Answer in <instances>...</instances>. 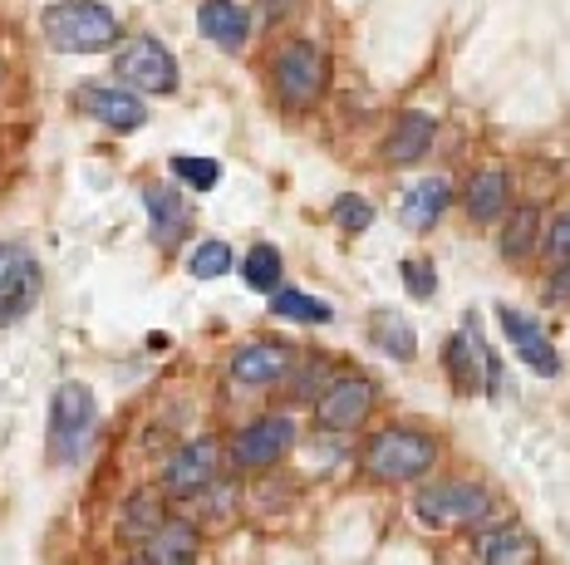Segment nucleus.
<instances>
[{"label": "nucleus", "mask_w": 570, "mask_h": 565, "mask_svg": "<svg viewBox=\"0 0 570 565\" xmlns=\"http://www.w3.org/2000/svg\"><path fill=\"white\" fill-rule=\"evenodd\" d=\"M45 40L65 54H99L118 40V16L99 0H59L45 10Z\"/></svg>", "instance_id": "nucleus-1"}, {"label": "nucleus", "mask_w": 570, "mask_h": 565, "mask_svg": "<svg viewBox=\"0 0 570 565\" xmlns=\"http://www.w3.org/2000/svg\"><path fill=\"white\" fill-rule=\"evenodd\" d=\"M438 463V438L423 428H379L364 447V473L379 482H413Z\"/></svg>", "instance_id": "nucleus-2"}, {"label": "nucleus", "mask_w": 570, "mask_h": 565, "mask_svg": "<svg viewBox=\"0 0 570 565\" xmlns=\"http://www.w3.org/2000/svg\"><path fill=\"white\" fill-rule=\"evenodd\" d=\"M423 526H438V532H453V526H478L487 512H492V492L478 487V482H438V487H423L419 502H413Z\"/></svg>", "instance_id": "nucleus-3"}, {"label": "nucleus", "mask_w": 570, "mask_h": 565, "mask_svg": "<svg viewBox=\"0 0 570 565\" xmlns=\"http://www.w3.org/2000/svg\"><path fill=\"white\" fill-rule=\"evenodd\" d=\"M118 85H128L134 93H173L177 89V60L173 50L163 40H153V34H134V40H124V50H118Z\"/></svg>", "instance_id": "nucleus-4"}, {"label": "nucleus", "mask_w": 570, "mask_h": 565, "mask_svg": "<svg viewBox=\"0 0 570 565\" xmlns=\"http://www.w3.org/2000/svg\"><path fill=\"white\" fill-rule=\"evenodd\" d=\"M271 75H276V93L291 109H311L320 99V89H325V75H330V60L325 50L311 40H291L285 50L276 54V65H271Z\"/></svg>", "instance_id": "nucleus-5"}, {"label": "nucleus", "mask_w": 570, "mask_h": 565, "mask_svg": "<svg viewBox=\"0 0 570 565\" xmlns=\"http://www.w3.org/2000/svg\"><path fill=\"white\" fill-rule=\"evenodd\" d=\"M40 261L16 241H0V325H16L40 300Z\"/></svg>", "instance_id": "nucleus-6"}, {"label": "nucleus", "mask_w": 570, "mask_h": 565, "mask_svg": "<svg viewBox=\"0 0 570 565\" xmlns=\"http://www.w3.org/2000/svg\"><path fill=\"white\" fill-rule=\"evenodd\" d=\"M291 443H295V423L285 418V414H266V418L246 423V428L236 433L232 463L242 467V473H261V467L281 463V457L291 453Z\"/></svg>", "instance_id": "nucleus-7"}, {"label": "nucleus", "mask_w": 570, "mask_h": 565, "mask_svg": "<svg viewBox=\"0 0 570 565\" xmlns=\"http://www.w3.org/2000/svg\"><path fill=\"white\" fill-rule=\"evenodd\" d=\"M217 467H222V447L212 438H193L187 447H177L163 467V487L173 497H202V492L217 482Z\"/></svg>", "instance_id": "nucleus-8"}, {"label": "nucleus", "mask_w": 570, "mask_h": 565, "mask_svg": "<svg viewBox=\"0 0 570 565\" xmlns=\"http://www.w3.org/2000/svg\"><path fill=\"white\" fill-rule=\"evenodd\" d=\"M94 423V394L85 384H59L55 388V408H50V433H55V453L75 457L89 438Z\"/></svg>", "instance_id": "nucleus-9"}, {"label": "nucleus", "mask_w": 570, "mask_h": 565, "mask_svg": "<svg viewBox=\"0 0 570 565\" xmlns=\"http://www.w3.org/2000/svg\"><path fill=\"white\" fill-rule=\"evenodd\" d=\"M370 408H374V384L364 379V374H344V379H335L325 394H320L315 418L335 433H350L370 418Z\"/></svg>", "instance_id": "nucleus-10"}, {"label": "nucleus", "mask_w": 570, "mask_h": 565, "mask_svg": "<svg viewBox=\"0 0 570 565\" xmlns=\"http://www.w3.org/2000/svg\"><path fill=\"white\" fill-rule=\"evenodd\" d=\"M497 320H502L517 359L527 364L531 374H541V379H556V374H561V355H556V345L546 339V329L531 320V315H521L517 305H497Z\"/></svg>", "instance_id": "nucleus-11"}, {"label": "nucleus", "mask_w": 570, "mask_h": 565, "mask_svg": "<svg viewBox=\"0 0 570 565\" xmlns=\"http://www.w3.org/2000/svg\"><path fill=\"white\" fill-rule=\"evenodd\" d=\"M443 364L448 374H453V384L462 388V394H478V388H487V394H497V384H502V369H497L492 349L482 345V339L472 335H453L443 345Z\"/></svg>", "instance_id": "nucleus-12"}, {"label": "nucleus", "mask_w": 570, "mask_h": 565, "mask_svg": "<svg viewBox=\"0 0 570 565\" xmlns=\"http://www.w3.org/2000/svg\"><path fill=\"white\" fill-rule=\"evenodd\" d=\"M227 369L242 388H271L291 374V345H281V339H252V345L236 349Z\"/></svg>", "instance_id": "nucleus-13"}, {"label": "nucleus", "mask_w": 570, "mask_h": 565, "mask_svg": "<svg viewBox=\"0 0 570 565\" xmlns=\"http://www.w3.org/2000/svg\"><path fill=\"white\" fill-rule=\"evenodd\" d=\"M79 103H85L99 123L118 128V133H134V128H142V119H148L142 99L128 85H85L79 89Z\"/></svg>", "instance_id": "nucleus-14"}, {"label": "nucleus", "mask_w": 570, "mask_h": 565, "mask_svg": "<svg viewBox=\"0 0 570 565\" xmlns=\"http://www.w3.org/2000/svg\"><path fill=\"white\" fill-rule=\"evenodd\" d=\"M202 551V536L193 522L183 516H168L148 541H142V565H193Z\"/></svg>", "instance_id": "nucleus-15"}, {"label": "nucleus", "mask_w": 570, "mask_h": 565, "mask_svg": "<svg viewBox=\"0 0 570 565\" xmlns=\"http://www.w3.org/2000/svg\"><path fill=\"white\" fill-rule=\"evenodd\" d=\"M197 26L212 44H222V50H242L246 34H252V16H246L236 0H202Z\"/></svg>", "instance_id": "nucleus-16"}, {"label": "nucleus", "mask_w": 570, "mask_h": 565, "mask_svg": "<svg viewBox=\"0 0 570 565\" xmlns=\"http://www.w3.org/2000/svg\"><path fill=\"white\" fill-rule=\"evenodd\" d=\"M142 207H148L153 237H158L163 246H173V241L187 231V202H183V192H177V187L148 182V187H142Z\"/></svg>", "instance_id": "nucleus-17"}, {"label": "nucleus", "mask_w": 570, "mask_h": 565, "mask_svg": "<svg viewBox=\"0 0 570 565\" xmlns=\"http://www.w3.org/2000/svg\"><path fill=\"white\" fill-rule=\"evenodd\" d=\"M478 556L482 565H537V536L521 532V526H497L478 541Z\"/></svg>", "instance_id": "nucleus-18"}, {"label": "nucleus", "mask_w": 570, "mask_h": 565, "mask_svg": "<svg viewBox=\"0 0 570 565\" xmlns=\"http://www.w3.org/2000/svg\"><path fill=\"white\" fill-rule=\"evenodd\" d=\"M433 119H428V113H403V119L394 123V133H389V143H384V158L389 162H419L428 148H433Z\"/></svg>", "instance_id": "nucleus-19"}, {"label": "nucleus", "mask_w": 570, "mask_h": 565, "mask_svg": "<svg viewBox=\"0 0 570 565\" xmlns=\"http://www.w3.org/2000/svg\"><path fill=\"white\" fill-rule=\"evenodd\" d=\"M448 197H453V187L443 178H423L409 187V197H403V221H409L413 231H428L438 217L448 211Z\"/></svg>", "instance_id": "nucleus-20"}, {"label": "nucleus", "mask_w": 570, "mask_h": 565, "mask_svg": "<svg viewBox=\"0 0 570 565\" xmlns=\"http://www.w3.org/2000/svg\"><path fill=\"white\" fill-rule=\"evenodd\" d=\"M370 335H374V345L384 349V355H394V359L419 355V335H413V325L403 320L399 310H374L370 315Z\"/></svg>", "instance_id": "nucleus-21"}, {"label": "nucleus", "mask_w": 570, "mask_h": 565, "mask_svg": "<svg viewBox=\"0 0 570 565\" xmlns=\"http://www.w3.org/2000/svg\"><path fill=\"white\" fill-rule=\"evenodd\" d=\"M507 207V172L502 168H487L468 182V217L472 221H497Z\"/></svg>", "instance_id": "nucleus-22"}, {"label": "nucleus", "mask_w": 570, "mask_h": 565, "mask_svg": "<svg viewBox=\"0 0 570 565\" xmlns=\"http://www.w3.org/2000/svg\"><path fill=\"white\" fill-rule=\"evenodd\" d=\"M242 280L252 290H266V296H276L281 290V251L271 241H256L252 251H246V261H242Z\"/></svg>", "instance_id": "nucleus-23"}, {"label": "nucleus", "mask_w": 570, "mask_h": 565, "mask_svg": "<svg viewBox=\"0 0 570 565\" xmlns=\"http://www.w3.org/2000/svg\"><path fill=\"white\" fill-rule=\"evenodd\" d=\"M271 315H281V320H305V325H330L335 320V310H330L325 300L305 296V290H285V286L271 296Z\"/></svg>", "instance_id": "nucleus-24"}, {"label": "nucleus", "mask_w": 570, "mask_h": 565, "mask_svg": "<svg viewBox=\"0 0 570 565\" xmlns=\"http://www.w3.org/2000/svg\"><path fill=\"white\" fill-rule=\"evenodd\" d=\"M537 237H541V211L521 207L517 217L507 221V231H502V256L507 261H527V256L537 251Z\"/></svg>", "instance_id": "nucleus-25"}, {"label": "nucleus", "mask_w": 570, "mask_h": 565, "mask_svg": "<svg viewBox=\"0 0 570 565\" xmlns=\"http://www.w3.org/2000/svg\"><path fill=\"white\" fill-rule=\"evenodd\" d=\"M163 522H168V516L158 512V497H153V492H138V497H128V506H124V536L128 541H148Z\"/></svg>", "instance_id": "nucleus-26"}, {"label": "nucleus", "mask_w": 570, "mask_h": 565, "mask_svg": "<svg viewBox=\"0 0 570 565\" xmlns=\"http://www.w3.org/2000/svg\"><path fill=\"white\" fill-rule=\"evenodd\" d=\"M173 178L197 187V192H212L222 182V162L217 158H173Z\"/></svg>", "instance_id": "nucleus-27"}, {"label": "nucleus", "mask_w": 570, "mask_h": 565, "mask_svg": "<svg viewBox=\"0 0 570 565\" xmlns=\"http://www.w3.org/2000/svg\"><path fill=\"white\" fill-rule=\"evenodd\" d=\"M187 270H193L197 280H217L232 270V246L227 241H202L193 251V261H187Z\"/></svg>", "instance_id": "nucleus-28"}, {"label": "nucleus", "mask_w": 570, "mask_h": 565, "mask_svg": "<svg viewBox=\"0 0 570 565\" xmlns=\"http://www.w3.org/2000/svg\"><path fill=\"white\" fill-rule=\"evenodd\" d=\"M330 217H335V227H344V231H370V227H374V207L364 202L360 192H344V197H335Z\"/></svg>", "instance_id": "nucleus-29"}, {"label": "nucleus", "mask_w": 570, "mask_h": 565, "mask_svg": "<svg viewBox=\"0 0 570 565\" xmlns=\"http://www.w3.org/2000/svg\"><path fill=\"white\" fill-rule=\"evenodd\" d=\"M403 286H409V296H419V300H428L438 290V276H433V266L428 261H419V256H413V261H403Z\"/></svg>", "instance_id": "nucleus-30"}, {"label": "nucleus", "mask_w": 570, "mask_h": 565, "mask_svg": "<svg viewBox=\"0 0 570 565\" xmlns=\"http://www.w3.org/2000/svg\"><path fill=\"white\" fill-rule=\"evenodd\" d=\"M546 251H551L556 261H570V207L556 211L551 227H546Z\"/></svg>", "instance_id": "nucleus-31"}, {"label": "nucleus", "mask_w": 570, "mask_h": 565, "mask_svg": "<svg viewBox=\"0 0 570 565\" xmlns=\"http://www.w3.org/2000/svg\"><path fill=\"white\" fill-rule=\"evenodd\" d=\"M546 300H570V261H561L556 276L546 280Z\"/></svg>", "instance_id": "nucleus-32"}, {"label": "nucleus", "mask_w": 570, "mask_h": 565, "mask_svg": "<svg viewBox=\"0 0 570 565\" xmlns=\"http://www.w3.org/2000/svg\"><path fill=\"white\" fill-rule=\"evenodd\" d=\"M138 565H142V561H138Z\"/></svg>", "instance_id": "nucleus-33"}]
</instances>
